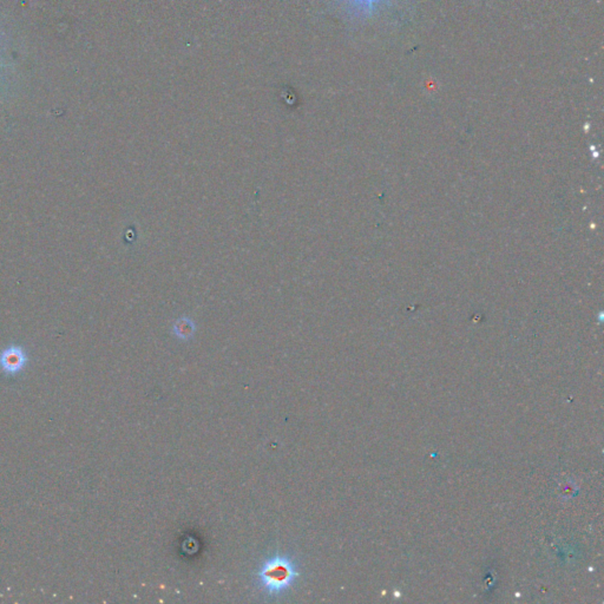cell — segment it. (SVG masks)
<instances>
[{"mask_svg":"<svg viewBox=\"0 0 604 604\" xmlns=\"http://www.w3.org/2000/svg\"><path fill=\"white\" fill-rule=\"evenodd\" d=\"M0 67H3V65H1V63H0Z\"/></svg>","mask_w":604,"mask_h":604,"instance_id":"cell-4","label":"cell"},{"mask_svg":"<svg viewBox=\"0 0 604 604\" xmlns=\"http://www.w3.org/2000/svg\"><path fill=\"white\" fill-rule=\"evenodd\" d=\"M356 13L369 16L374 12L384 0H345Z\"/></svg>","mask_w":604,"mask_h":604,"instance_id":"cell-3","label":"cell"},{"mask_svg":"<svg viewBox=\"0 0 604 604\" xmlns=\"http://www.w3.org/2000/svg\"><path fill=\"white\" fill-rule=\"evenodd\" d=\"M298 575L293 561L285 556H275L266 561L259 571L261 585L269 594L285 592L294 583Z\"/></svg>","mask_w":604,"mask_h":604,"instance_id":"cell-1","label":"cell"},{"mask_svg":"<svg viewBox=\"0 0 604 604\" xmlns=\"http://www.w3.org/2000/svg\"><path fill=\"white\" fill-rule=\"evenodd\" d=\"M29 358L25 351L18 346H11L0 353V369L6 376H17L25 369Z\"/></svg>","mask_w":604,"mask_h":604,"instance_id":"cell-2","label":"cell"}]
</instances>
